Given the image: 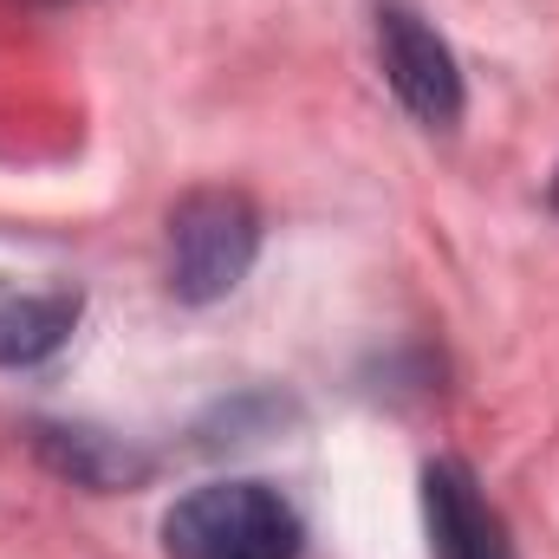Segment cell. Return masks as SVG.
<instances>
[{
  "instance_id": "obj_1",
  "label": "cell",
  "mask_w": 559,
  "mask_h": 559,
  "mask_svg": "<svg viewBox=\"0 0 559 559\" xmlns=\"http://www.w3.org/2000/svg\"><path fill=\"white\" fill-rule=\"evenodd\" d=\"M299 514L267 481H209L163 514L169 559H299Z\"/></svg>"
},
{
  "instance_id": "obj_2",
  "label": "cell",
  "mask_w": 559,
  "mask_h": 559,
  "mask_svg": "<svg viewBox=\"0 0 559 559\" xmlns=\"http://www.w3.org/2000/svg\"><path fill=\"white\" fill-rule=\"evenodd\" d=\"M261 254V215L241 189H189L169 209V293L189 306L228 299Z\"/></svg>"
},
{
  "instance_id": "obj_3",
  "label": "cell",
  "mask_w": 559,
  "mask_h": 559,
  "mask_svg": "<svg viewBox=\"0 0 559 559\" xmlns=\"http://www.w3.org/2000/svg\"><path fill=\"white\" fill-rule=\"evenodd\" d=\"M378 59H384V79L397 92V105L429 124V131H449L462 118V72H455V52L436 39V26L423 20L417 7L404 0H384L378 7Z\"/></svg>"
},
{
  "instance_id": "obj_4",
  "label": "cell",
  "mask_w": 559,
  "mask_h": 559,
  "mask_svg": "<svg viewBox=\"0 0 559 559\" xmlns=\"http://www.w3.org/2000/svg\"><path fill=\"white\" fill-rule=\"evenodd\" d=\"M423 527H429V554L436 559H514V540H508L501 514L488 508L481 481L455 455L423 468Z\"/></svg>"
},
{
  "instance_id": "obj_5",
  "label": "cell",
  "mask_w": 559,
  "mask_h": 559,
  "mask_svg": "<svg viewBox=\"0 0 559 559\" xmlns=\"http://www.w3.org/2000/svg\"><path fill=\"white\" fill-rule=\"evenodd\" d=\"M79 286L66 280H13L0 274V365L20 371V365H39L52 358L72 332H79Z\"/></svg>"
},
{
  "instance_id": "obj_6",
  "label": "cell",
  "mask_w": 559,
  "mask_h": 559,
  "mask_svg": "<svg viewBox=\"0 0 559 559\" xmlns=\"http://www.w3.org/2000/svg\"><path fill=\"white\" fill-rule=\"evenodd\" d=\"M554 209H559V176H554Z\"/></svg>"
},
{
  "instance_id": "obj_7",
  "label": "cell",
  "mask_w": 559,
  "mask_h": 559,
  "mask_svg": "<svg viewBox=\"0 0 559 559\" xmlns=\"http://www.w3.org/2000/svg\"><path fill=\"white\" fill-rule=\"evenodd\" d=\"M39 7H59V0H39Z\"/></svg>"
}]
</instances>
